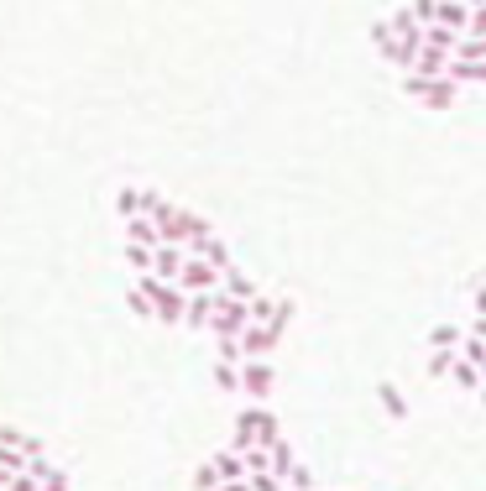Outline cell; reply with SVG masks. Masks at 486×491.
I'll list each match as a JSON object with an SVG mask.
<instances>
[{
    "label": "cell",
    "mask_w": 486,
    "mask_h": 491,
    "mask_svg": "<svg viewBox=\"0 0 486 491\" xmlns=\"http://www.w3.org/2000/svg\"><path fill=\"white\" fill-rule=\"evenodd\" d=\"M466 334H471V329H460V325H434L429 345H434V350H460V345H466Z\"/></svg>",
    "instance_id": "cell-14"
},
{
    "label": "cell",
    "mask_w": 486,
    "mask_h": 491,
    "mask_svg": "<svg viewBox=\"0 0 486 491\" xmlns=\"http://www.w3.org/2000/svg\"><path fill=\"white\" fill-rule=\"evenodd\" d=\"M403 89H408L413 100H429L434 110H450L455 105V95H460L455 79H424V73H403Z\"/></svg>",
    "instance_id": "cell-4"
},
{
    "label": "cell",
    "mask_w": 486,
    "mask_h": 491,
    "mask_svg": "<svg viewBox=\"0 0 486 491\" xmlns=\"http://www.w3.org/2000/svg\"><path fill=\"white\" fill-rule=\"evenodd\" d=\"M126 241H131V246H162L158 219H152V215H131V219H126Z\"/></svg>",
    "instance_id": "cell-9"
},
{
    "label": "cell",
    "mask_w": 486,
    "mask_h": 491,
    "mask_svg": "<svg viewBox=\"0 0 486 491\" xmlns=\"http://www.w3.org/2000/svg\"><path fill=\"white\" fill-rule=\"evenodd\" d=\"M115 210H120V219L147 215V188H120V194H115Z\"/></svg>",
    "instance_id": "cell-15"
},
{
    "label": "cell",
    "mask_w": 486,
    "mask_h": 491,
    "mask_svg": "<svg viewBox=\"0 0 486 491\" xmlns=\"http://www.w3.org/2000/svg\"><path fill=\"white\" fill-rule=\"evenodd\" d=\"M434 5H439V0H413V5H408V11H413V16H419V21H434Z\"/></svg>",
    "instance_id": "cell-25"
},
{
    "label": "cell",
    "mask_w": 486,
    "mask_h": 491,
    "mask_svg": "<svg viewBox=\"0 0 486 491\" xmlns=\"http://www.w3.org/2000/svg\"><path fill=\"white\" fill-rule=\"evenodd\" d=\"M434 21L450 27V32H466L471 27V0H439L434 5Z\"/></svg>",
    "instance_id": "cell-8"
},
{
    "label": "cell",
    "mask_w": 486,
    "mask_h": 491,
    "mask_svg": "<svg viewBox=\"0 0 486 491\" xmlns=\"http://www.w3.org/2000/svg\"><path fill=\"white\" fill-rule=\"evenodd\" d=\"M215 487H220V476L210 471V460H204V465L194 471V491H215Z\"/></svg>",
    "instance_id": "cell-22"
},
{
    "label": "cell",
    "mask_w": 486,
    "mask_h": 491,
    "mask_svg": "<svg viewBox=\"0 0 486 491\" xmlns=\"http://www.w3.org/2000/svg\"><path fill=\"white\" fill-rule=\"evenodd\" d=\"M444 68H450V53H439V48H419V58H413V73H424V79H444Z\"/></svg>",
    "instance_id": "cell-13"
},
{
    "label": "cell",
    "mask_w": 486,
    "mask_h": 491,
    "mask_svg": "<svg viewBox=\"0 0 486 491\" xmlns=\"http://www.w3.org/2000/svg\"><path fill=\"white\" fill-rule=\"evenodd\" d=\"M293 465H298V460H293V444H288V439H277V444H272V471L288 481V471H293Z\"/></svg>",
    "instance_id": "cell-17"
},
{
    "label": "cell",
    "mask_w": 486,
    "mask_h": 491,
    "mask_svg": "<svg viewBox=\"0 0 486 491\" xmlns=\"http://www.w3.org/2000/svg\"><path fill=\"white\" fill-rule=\"evenodd\" d=\"M471 334H482V340H486V314H476V319H471Z\"/></svg>",
    "instance_id": "cell-28"
},
{
    "label": "cell",
    "mask_w": 486,
    "mask_h": 491,
    "mask_svg": "<svg viewBox=\"0 0 486 491\" xmlns=\"http://www.w3.org/2000/svg\"><path fill=\"white\" fill-rule=\"evenodd\" d=\"M272 387H277L272 356H251V361H241V397H251V403H267Z\"/></svg>",
    "instance_id": "cell-5"
},
{
    "label": "cell",
    "mask_w": 486,
    "mask_h": 491,
    "mask_svg": "<svg viewBox=\"0 0 486 491\" xmlns=\"http://www.w3.org/2000/svg\"><path fill=\"white\" fill-rule=\"evenodd\" d=\"M476 397H482V403H486V387H482V392H476Z\"/></svg>",
    "instance_id": "cell-29"
},
{
    "label": "cell",
    "mask_w": 486,
    "mask_h": 491,
    "mask_svg": "<svg viewBox=\"0 0 486 491\" xmlns=\"http://www.w3.org/2000/svg\"><path fill=\"white\" fill-rule=\"evenodd\" d=\"M444 377H450L455 387H466V392H482V387H486L482 382V366H471L460 350H455V361H450V372H444Z\"/></svg>",
    "instance_id": "cell-11"
},
{
    "label": "cell",
    "mask_w": 486,
    "mask_h": 491,
    "mask_svg": "<svg viewBox=\"0 0 486 491\" xmlns=\"http://www.w3.org/2000/svg\"><path fill=\"white\" fill-rule=\"evenodd\" d=\"M178 288H183V293H215L220 267L210 257H194V251H189V257H183V272H178Z\"/></svg>",
    "instance_id": "cell-6"
},
{
    "label": "cell",
    "mask_w": 486,
    "mask_h": 491,
    "mask_svg": "<svg viewBox=\"0 0 486 491\" xmlns=\"http://www.w3.org/2000/svg\"><path fill=\"white\" fill-rule=\"evenodd\" d=\"M382 408H387V413H397V418H403V413H408V403H403V397H397V392H392V387H382Z\"/></svg>",
    "instance_id": "cell-23"
},
{
    "label": "cell",
    "mask_w": 486,
    "mask_h": 491,
    "mask_svg": "<svg viewBox=\"0 0 486 491\" xmlns=\"http://www.w3.org/2000/svg\"><path fill=\"white\" fill-rule=\"evenodd\" d=\"M5 491H42V481H37L32 471H16V476L5 481Z\"/></svg>",
    "instance_id": "cell-21"
},
{
    "label": "cell",
    "mask_w": 486,
    "mask_h": 491,
    "mask_svg": "<svg viewBox=\"0 0 486 491\" xmlns=\"http://www.w3.org/2000/svg\"><path fill=\"white\" fill-rule=\"evenodd\" d=\"M246 325H251V303H246V298H230L225 288H215V314H210V334H215V340H230V334H241Z\"/></svg>",
    "instance_id": "cell-3"
},
{
    "label": "cell",
    "mask_w": 486,
    "mask_h": 491,
    "mask_svg": "<svg viewBox=\"0 0 486 491\" xmlns=\"http://www.w3.org/2000/svg\"><path fill=\"white\" fill-rule=\"evenodd\" d=\"M215 382H220V392L241 397V366L235 361H215Z\"/></svg>",
    "instance_id": "cell-16"
},
{
    "label": "cell",
    "mask_w": 486,
    "mask_h": 491,
    "mask_svg": "<svg viewBox=\"0 0 486 491\" xmlns=\"http://www.w3.org/2000/svg\"><path fill=\"white\" fill-rule=\"evenodd\" d=\"M136 288L147 293V303H152V319L158 325H183V309H189V293L173 282V277H158V272H142L136 277Z\"/></svg>",
    "instance_id": "cell-2"
},
{
    "label": "cell",
    "mask_w": 486,
    "mask_h": 491,
    "mask_svg": "<svg viewBox=\"0 0 486 491\" xmlns=\"http://www.w3.org/2000/svg\"><path fill=\"white\" fill-rule=\"evenodd\" d=\"M183 257H189V246H173V241H162L158 251H152V272L178 282V272H183Z\"/></svg>",
    "instance_id": "cell-7"
},
{
    "label": "cell",
    "mask_w": 486,
    "mask_h": 491,
    "mask_svg": "<svg viewBox=\"0 0 486 491\" xmlns=\"http://www.w3.org/2000/svg\"><path fill=\"white\" fill-rule=\"evenodd\" d=\"M466 37H486V5L471 11V27H466Z\"/></svg>",
    "instance_id": "cell-24"
},
{
    "label": "cell",
    "mask_w": 486,
    "mask_h": 491,
    "mask_svg": "<svg viewBox=\"0 0 486 491\" xmlns=\"http://www.w3.org/2000/svg\"><path fill=\"white\" fill-rule=\"evenodd\" d=\"M282 439V424H277V413H272L267 403H246L241 413H235V429H230V449H251V444H262V449H272Z\"/></svg>",
    "instance_id": "cell-1"
},
{
    "label": "cell",
    "mask_w": 486,
    "mask_h": 491,
    "mask_svg": "<svg viewBox=\"0 0 486 491\" xmlns=\"http://www.w3.org/2000/svg\"><path fill=\"white\" fill-rule=\"evenodd\" d=\"M32 465V455H21L16 444H0V471H27Z\"/></svg>",
    "instance_id": "cell-19"
},
{
    "label": "cell",
    "mask_w": 486,
    "mask_h": 491,
    "mask_svg": "<svg viewBox=\"0 0 486 491\" xmlns=\"http://www.w3.org/2000/svg\"><path fill=\"white\" fill-rule=\"evenodd\" d=\"M288 491H314V471L309 465H293L288 471Z\"/></svg>",
    "instance_id": "cell-20"
},
{
    "label": "cell",
    "mask_w": 486,
    "mask_h": 491,
    "mask_svg": "<svg viewBox=\"0 0 486 491\" xmlns=\"http://www.w3.org/2000/svg\"><path fill=\"white\" fill-rule=\"evenodd\" d=\"M220 288H225V293H230V298H246V303H251V298H257V282H251V277L241 272V267H235V262H230V267H225V272H220Z\"/></svg>",
    "instance_id": "cell-12"
},
{
    "label": "cell",
    "mask_w": 486,
    "mask_h": 491,
    "mask_svg": "<svg viewBox=\"0 0 486 491\" xmlns=\"http://www.w3.org/2000/svg\"><path fill=\"white\" fill-rule=\"evenodd\" d=\"M215 491H251V481H246V476H241V481H220Z\"/></svg>",
    "instance_id": "cell-27"
},
{
    "label": "cell",
    "mask_w": 486,
    "mask_h": 491,
    "mask_svg": "<svg viewBox=\"0 0 486 491\" xmlns=\"http://www.w3.org/2000/svg\"><path fill=\"white\" fill-rule=\"evenodd\" d=\"M152 251H158V246H131V241H126V262H131L136 272H152Z\"/></svg>",
    "instance_id": "cell-18"
},
{
    "label": "cell",
    "mask_w": 486,
    "mask_h": 491,
    "mask_svg": "<svg viewBox=\"0 0 486 491\" xmlns=\"http://www.w3.org/2000/svg\"><path fill=\"white\" fill-rule=\"evenodd\" d=\"M471 309H476V314H486V282H476V293H471Z\"/></svg>",
    "instance_id": "cell-26"
},
{
    "label": "cell",
    "mask_w": 486,
    "mask_h": 491,
    "mask_svg": "<svg viewBox=\"0 0 486 491\" xmlns=\"http://www.w3.org/2000/svg\"><path fill=\"white\" fill-rule=\"evenodd\" d=\"M210 314H215V293H189L183 325H189V329H210Z\"/></svg>",
    "instance_id": "cell-10"
},
{
    "label": "cell",
    "mask_w": 486,
    "mask_h": 491,
    "mask_svg": "<svg viewBox=\"0 0 486 491\" xmlns=\"http://www.w3.org/2000/svg\"><path fill=\"white\" fill-rule=\"evenodd\" d=\"M482 382H486V361H482Z\"/></svg>",
    "instance_id": "cell-30"
}]
</instances>
